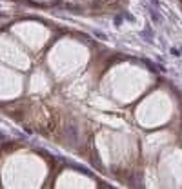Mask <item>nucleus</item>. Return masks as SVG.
Listing matches in <instances>:
<instances>
[]
</instances>
